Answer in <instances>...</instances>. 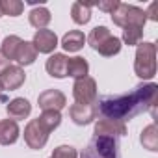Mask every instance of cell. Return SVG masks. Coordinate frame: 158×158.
Segmentation results:
<instances>
[{"label": "cell", "instance_id": "1", "mask_svg": "<svg viewBox=\"0 0 158 158\" xmlns=\"http://www.w3.org/2000/svg\"><path fill=\"white\" fill-rule=\"evenodd\" d=\"M158 101V86L154 82L139 84L130 93L125 95H108L99 102V110L104 117L115 121L132 119L147 110H152Z\"/></svg>", "mask_w": 158, "mask_h": 158}, {"label": "cell", "instance_id": "2", "mask_svg": "<svg viewBox=\"0 0 158 158\" xmlns=\"http://www.w3.org/2000/svg\"><path fill=\"white\" fill-rule=\"evenodd\" d=\"M134 73L141 80H151L156 74V45L154 43H139L136 48Z\"/></svg>", "mask_w": 158, "mask_h": 158}, {"label": "cell", "instance_id": "3", "mask_svg": "<svg viewBox=\"0 0 158 158\" xmlns=\"http://www.w3.org/2000/svg\"><path fill=\"white\" fill-rule=\"evenodd\" d=\"M112 21H114V24H117L121 28H127V26H139V28H143L145 23H147V15H145V11L141 8L119 2L117 10L112 13Z\"/></svg>", "mask_w": 158, "mask_h": 158}, {"label": "cell", "instance_id": "4", "mask_svg": "<svg viewBox=\"0 0 158 158\" xmlns=\"http://www.w3.org/2000/svg\"><path fill=\"white\" fill-rule=\"evenodd\" d=\"M82 158H117V141L115 138H104L95 136L86 151L82 152Z\"/></svg>", "mask_w": 158, "mask_h": 158}, {"label": "cell", "instance_id": "5", "mask_svg": "<svg viewBox=\"0 0 158 158\" xmlns=\"http://www.w3.org/2000/svg\"><path fill=\"white\" fill-rule=\"evenodd\" d=\"M73 97L78 104H93L97 101V82L91 76H84L74 80Z\"/></svg>", "mask_w": 158, "mask_h": 158}, {"label": "cell", "instance_id": "6", "mask_svg": "<svg viewBox=\"0 0 158 158\" xmlns=\"http://www.w3.org/2000/svg\"><path fill=\"white\" fill-rule=\"evenodd\" d=\"M48 134H50V132L43 127V123H41L39 119H32V121L26 125V128H24V141H26V145H28L30 149L39 151V149H43V147L47 145Z\"/></svg>", "mask_w": 158, "mask_h": 158}, {"label": "cell", "instance_id": "7", "mask_svg": "<svg viewBox=\"0 0 158 158\" xmlns=\"http://www.w3.org/2000/svg\"><path fill=\"white\" fill-rule=\"evenodd\" d=\"M26 80V74H24V69L19 67V65H10L2 74H0V86L2 89H8V91H13V89H19Z\"/></svg>", "mask_w": 158, "mask_h": 158}, {"label": "cell", "instance_id": "8", "mask_svg": "<svg viewBox=\"0 0 158 158\" xmlns=\"http://www.w3.org/2000/svg\"><path fill=\"white\" fill-rule=\"evenodd\" d=\"M127 134V125L125 121H115L102 117L95 123V136H104V138H117Z\"/></svg>", "mask_w": 158, "mask_h": 158}, {"label": "cell", "instance_id": "9", "mask_svg": "<svg viewBox=\"0 0 158 158\" xmlns=\"http://www.w3.org/2000/svg\"><path fill=\"white\" fill-rule=\"evenodd\" d=\"M37 104H39V108H41L43 112H48V110L60 112L61 108H65L67 99H65V95H63L60 89H47V91H43V93L39 95Z\"/></svg>", "mask_w": 158, "mask_h": 158}, {"label": "cell", "instance_id": "10", "mask_svg": "<svg viewBox=\"0 0 158 158\" xmlns=\"http://www.w3.org/2000/svg\"><path fill=\"white\" fill-rule=\"evenodd\" d=\"M32 45H34V48H35L37 52H41V54H50V52L58 47V37H56V34H54L52 30L43 28V30H37V32H35V35H34V39H32Z\"/></svg>", "mask_w": 158, "mask_h": 158}, {"label": "cell", "instance_id": "11", "mask_svg": "<svg viewBox=\"0 0 158 158\" xmlns=\"http://www.w3.org/2000/svg\"><path fill=\"white\" fill-rule=\"evenodd\" d=\"M69 115H71L74 125L84 127V125H89L97 117V106H93V104H78L76 102V104H73L69 108Z\"/></svg>", "mask_w": 158, "mask_h": 158}, {"label": "cell", "instance_id": "12", "mask_svg": "<svg viewBox=\"0 0 158 158\" xmlns=\"http://www.w3.org/2000/svg\"><path fill=\"white\" fill-rule=\"evenodd\" d=\"M67 60L69 58L65 54H52L45 63L47 73L52 78H65L67 76Z\"/></svg>", "mask_w": 158, "mask_h": 158}, {"label": "cell", "instance_id": "13", "mask_svg": "<svg viewBox=\"0 0 158 158\" xmlns=\"http://www.w3.org/2000/svg\"><path fill=\"white\" fill-rule=\"evenodd\" d=\"M19 125L13 119H2L0 121V145H11L19 139Z\"/></svg>", "mask_w": 158, "mask_h": 158}, {"label": "cell", "instance_id": "14", "mask_svg": "<svg viewBox=\"0 0 158 158\" xmlns=\"http://www.w3.org/2000/svg\"><path fill=\"white\" fill-rule=\"evenodd\" d=\"M6 112H8V115H10L13 121H15V119H24V117L30 115L32 104H30L24 97H17V99H13V101L8 102Z\"/></svg>", "mask_w": 158, "mask_h": 158}, {"label": "cell", "instance_id": "15", "mask_svg": "<svg viewBox=\"0 0 158 158\" xmlns=\"http://www.w3.org/2000/svg\"><path fill=\"white\" fill-rule=\"evenodd\" d=\"M86 43V35L80 30H71L61 37V47L67 52H78Z\"/></svg>", "mask_w": 158, "mask_h": 158}, {"label": "cell", "instance_id": "16", "mask_svg": "<svg viewBox=\"0 0 158 158\" xmlns=\"http://www.w3.org/2000/svg\"><path fill=\"white\" fill-rule=\"evenodd\" d=\"M91 2H74L71 6V19L76 24H88L91 19Z\"/></svg>", "mask_w": 158, "mask_h": 158}, {"label": "cell", "instance_id": "17", "mask_svg": "<svg viewBox=\"0 0 158 158\" xmlns=\"http://www.w3.org/2000/svg\"><path fill=\"white\" fill-rule=\"evenodd\" d=\"M37 58V50L34 48V45L30 41H23L17 48V54H15V61L19 63V67L23 65H32Z\"/></svg>", "mask_w": 158, "mask_h": 158}, {"label": "cell", "instance_id": "18", "mask_svg": "<svg viewBox=\"0 0 158 158\" xmlns=\"http://www.w3.org/2000/svg\"><path fill=\"white\" fill-rule=\"evenodd\" d=\"M88 71H89V65L84 58L76 56V58H69L67 60V76H73V78H84L88 76Z\"/></svg>", "mask_w": 158, "mask_h": 158}, {"label": "cell", "instance_id": "19", "mask_svg": "<svg viewBox=\"0 0 158 158\" xmlns=\"http://www.w3.org/2000/svg\"><path fill=\"white\" fill-rule=\"evenodd\" d=\"M139 141L141 145L151 151V152H156L158 151V127L152 123V125H147L143 130H141V136H139Z\"/></svg>", "mask_w": 158, "mask_h": 158}, {"label": "cell", "instance_id": "20", "mask_svg": "<svg viewBox=\"0 0 158 158\" xmlns=\"http://www.w3.org/2000/svg\"><path fill=\"white\" fill-rule=\"evenodd\" d=\"M28 19H30V24H32L34 28L43 30V28H47V24L50 23L52 15H50V11H48L45 6H35V8L30 11Z\"/></svg>", "mask_w": 158, "mask_h": 158}, {"label": "cell", "instance_id": "21", "mask_svg": "<svg viewBox=\"0 0 158 158\" xmlns=\"http://www.w3.org/2000/svg\"><path fill=\"white\" fill-rule=\"evenodd\" d=\"M112 34H110V30L106 28V26H95L93 30H91V34L88 35V43H89V47L93 48V50H97L108 37H110Z\"/></svg>", "mask_w": 158, "mask_h": 158}, {"label": "cell", "instance_id": "22", "mask_svg": "<svg viewBox=\"0 0 158 158\" xmlns=\"http://www.w3.org/2000/svg\"><path fill=\"white\" fill-rule=\"evenodd\" d=\"M119 50H121V39L115 37V35H110V37L97 48V52H99L101 56H104V58L115 56V54H119Z\"/></svg>", "mask_w": 158, "mask_h": 158}, {"label": "cell", "instance_id": "23", "mask_svg": "<svg viewBox=\"0 0 158 158\" xmlns=\"http://www.w3.org/2000/svg\"><path fill=\"white\" fill-rule=\"evenodd\" d=\"M21 43H23V39L19 35H8L2 41V48H0V52L11 61V60H15V54H17V48H19Z\"/></svg>", "mask_w": 158, "mask_h": 158}, {"label": "cell", "instance_id": "24", "mask_svg": "<svg viewBox=\"0 0 158 158\" xmlns=\"http://www.w3.org/2000/svg\"><path fill=\"white\" fill-rule=\"evenodd\" d=\"M37 119L43 123V127H45L48 132H52V130H56V128L60 127V123H61V114L56 112V110H48V112H43Z\"/></svg>", "mask_w": 158, "mask_h": 158}, {"label": "cell", "instance_id": "25", "mask_svg": "<svg viewBox=\"0 0 158 158\" xmlns=\"http://www.w3.org/2000/svg\"><path fill=\"white\" fill-rule=\"evenodd\" d=\"M2 8V15H10V17H19L24 10V4L21 0H2L0 2Z\"/></svg>", "mask_w": 158, "mask_h": 158}, {"label": "cell", "instance_id": "26", "mask_svg": "<svg viewBox=\"0 0 158 158\" xmlns=\"http://www.w3.org/2000/svg\"><path fill=\"white\" fill-rule=\"evenodd\" d=\"M143 37V28L139 26H127L123 28V41L130 47V45H139Z\"/></svg>", "mask_w": 158, "mask_h": 158}, {"label": "cell", "instance_id": "27", "mask_svg": "<svg viewBox=\"0 0 158 158\" xmlns=\"http://www.w3.org/2000/svg\"><path fill=\"white\" fill-rule=\"evenodd\" d=\"M50 158H78V152L71 145H60V147L54 149V152H52Z\"/></svg>", "mask_w": 158, "mask_h": 158}, {"label": "cell", "instance_id": "28", "mask_svg": "<svg viewBox=\"0 0 158 158\" xmlns=\"http://www.w3.org/2000/svg\"><path fill=\"white\" fill-rule=\"evenodd\" d=\"M117 6H119V0H102V2H97V8H99L101 11L110 13V15L117 10Z\"/></svg>", "mask_w": 158, "mask_h": 158}, {"label": "cell", "instance_id": "29", "mask_svg": "<svg viewBox=\"0 0 158 158\" xmlns=\"http://www.w3.org/2000/svg\"><path fill=\"white\" fill-rule=\"evenodd\" d=\"M156 10H158V4H156V2H152V4L149 6V11H145V15H147V19H151V21H158V15H156Z\"/></svg>", "mask_w": 158, "mask_h": 158}, {"label": "cell", "instance_id": "30", "mask_svg": "<svg viewBox=\"0 0 158 158\" xmlns=\"http://www.w3.org/2000/svg\"><path fill=\"white\" fill-rule=\"evenodd\" d=\"M8 67H10V60H8V58L2 54V52H0V74H2V73L8 69Z\"/></svg>", "mask_w": 158, "mask_h": 158}, {"label": "cell", "instance_id": "31", "mask_svg": "<svg viewBox=\"0 0 158 158\" xmlns=\"http://www.w3.org/2000/svg\"><path fill=\"white\" fill-rule=\"evenodd\" d=\"M2 91H4V89H2V86H0V97H2Z\"/></svg>", "mask_w": 158, "mask_h": 158}, {"label": "cell", "instance_id": "32", "mask_svg": "<svg viewBox=\"0 0 158 158\" xmlns=\"http://www.w3.org/2000/svg\"><path fill=\"white\" fill-rule=\"evenodd\" d=\"M0 17H2V8H0Z\"/></svg>", "mask_w": 158, "mask_h": 158}]
</instances>
